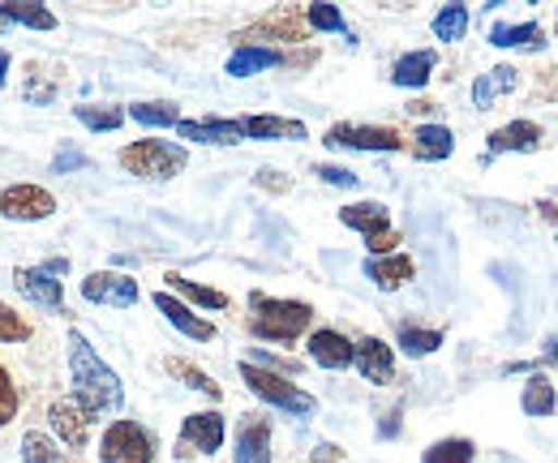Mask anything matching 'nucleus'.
<instances>
[{
  "label": "nucleus",
  "instance_id": "28",
  "mask_svg": "<svg viewBox=\"0 0 558 463\" xmlns=\"http://www.w3.org/2000/svg\"><path fill=\"white\" fill-rule=\"evenodd\" d=\"M520 403H524V412H529V416H550V412H555V403H558L555 387H550L546 378H529Z\"/></svg>",
  "mask_w": 558,
  "mask_h": 463
},
{
  "label": "nucleus",
  "instance_id": "38",
  "mask_svg": "<svg viewBox=\"0 0 558 463\" xmlns=\"http://www.w3.org/2000/svg\"><path fill=\"white\" fill-rule=\"evenodd\" d=\"M17 416V387H13V378L0 369V425H9Z\"/></svg>",
  "mask_w": 558,
  "mask_h": 463
},
{
  "label": "nucleus",
  "instance_id": "29",
  "mask_svg": "<svg viewBox=\"0 0 558 463\" xmlns=\"http://www.w3.org/2000/svg\"><path fill=\"white\" fill-rule=\"evenodd\" d=\"M168 288H177L181 296H190V301H194V305H203V309H223V305H228V296H223V292L203 288V283H190L185 275H168Z\"/></svg>",
  "mask_w": 558,
  "mask_h": 463
},
{
  "label": "nucleus",
  "instance_id": "7",
  "mask_svg": "<svg viewBox=\"0 0 558 463\" xmlns=\"http://www.w3.org/2000/svg\"><path fill=\"white\" fill-rule=\"evenodd\" d=\"M65 263L57 266H22V270H13V283H17V292L22 296H31L35 305H44V309H61L65 305V292H61V275Z\"/></svg>",
  "mask_w": 558,
  "mask_h": 463
},
{
  "label": "nucleus",
  "instance_id": "31",
  "mask_svg": "<svg viewBox=\"0 0 558 463\" xmlns=\"http://www.w3.org/2000/svg\"><path fill=\"white\" fill-rule=\"evenodd\" d=\"M22 460L26 463H70L61 451H57L52 438H44V434H35V429L22 438Z\"/></svg>",
  "mask_w": 558,
  "mask_h": 463
},
{
  "label": "nucleus",
  "instance_id": "42",
  "mask_svg": "<svg viewBox=\"0 0 558 463\" xmlns=\"http://www.w3.org/2000/svg\"><path fill=\"white\" fill-rule=\"evenodd\" d=\"M336 455H340L336 447H318V455H314V463H331V460H336Z\"/></svg>",
  "mask_w": 558,
  "mask_h": 463
},
{
  "label": "nucleus",
  "instance_id": "18",
  "mask_svg": "<svg viewBox=\"0 0 558 463\" xmlns=\"http://www.w3.org/2000/svg\"><path fill=\"white\" fill-rule=\"evenodd\" d=\"M365 279H374L383 292H396V288H404V283L413 279V258H404V254L369 258V263H365Z\"/></svg>",
  "mask_w": 558,
  "mask_h": 463
},
{
  "label": "nucleus",
  "instance_id": "1",
  "mask_svg": "<svg viewBox=\"0 0 558 463\" xmlns=\"http://www.w3.org/2000/svg\"><path fill=\"white\" fill-rule=\"evenodd\" d=\"M70 369H73V391H77V412L86 416V421H99V416H108V412H121V403H125V387H121V378L95 356V348L86 343V334L82 331H70Z\"/></svg>",
  "mask_w": 558,
  "mask_h": 463
},
{
  "label": "nucleus",
  "instance_id": "41",
  "mask_svg": "<svg viewBox=\"0 0 558 463\" xmlns=\"http://www.w3.org/2000/svg\"><path fill=\"white\" fill-rule=\"evenodd\" d=\"M400 429V412H387V421H383V438H391Z\"/></svg>",
  "mask_w": 558,
  "mask_h": 463
},
{
  "label": "nucleus",
  "instance_id": "2",
  "mask_svg": "<svg viewBox=\"0 0 558 463\" xmlns=\"http://www.w3.org/2000/svg\"><path fill=\"white\" fill-rule=\"evenodd\" d=\"M250 309H254V318H250L254 334L258 339H276V343H292L296 334L310 327V318H314L310 305H301V301H271L263 292L250 296Z\"/></svg>",
  "mask_w": 558,
  "mask_h": 463
},
{
  "label": "nucleus",
  "instance_id": "10",
  "mask_svg": "<svg viewBox=\"0 0 558 463\" xmlns=\"http://www.w3.org/2000/svg\"><path fill=\"white\" fill-rule=\"evenodd\" d=\"M352 365H356L361 378L374 382V387H383V382L396 378V356H391V348H387L383 339H374V334H365L361 343H352Z\"/></svg>",
  "mask_w": 558,
  "mask_h": 463
},
{
  "label": "nucleus",
  "instance_id": "36",
  "mask_svg": "<svg viewBox=\"0 0 558 463\" xmlns=\"http://www.w3.org/2000/svg\"><path fill=\"white\" fill-rule=\"evenodd\" d=\"M310 26L314 31H344V13L336 9V4H310Z\"/></svg>",
  "mask_w": 558,
  "mask_h": 463
},
{
  "label": "nucleus",
  "instance_id": "40",
  "mask_svg": "<svg viewBox=\"0 0 558 463\" xmlns=\"http://www.w3.org/2000/svg\"><path fill=\"white\" fill-rule=\"evenodd\" d=\"M82 163H86V155H77V150L65 146V150L57 155V163H52V176H61V172H70V168H82Z\"/></svg>",
  "mask_w": 558,
  "mask_h": 463
},
{
  "label": "nucleus",
  "instance_id": "4",
  "mask_svg": "<svg viewBox=\"0 0 558 463\" xmlns=\"http://www.w3.org/2000/svg\"><path fill=\"white\" fill-rule=\"evenodd\" d=\"M340 219L369 241V258H387V254L400 245V236H396L391 215H387V206H383V202H352V206L340 210Z\"/></svg>",
  "mask_w": 558,
  "mask_h": 463
},
{
  "label": "nucleus",
  "instance_id": "15",
  "mask_svg": "<svg viewBox=\"0 0 558 463\" xmlns=\"http://www.w3.org/2000/svg\"><path fill=\"white\" fill-rule=\"evenodd\" d=\"M310 356L323 369H349L352 365V343L340 331H318L310 334Z\"/></svg>",
  "mask_w": 558,
  "mask_h": 463
},
{
  "label": "nucleus",
  "instance_id": "35",
  "mask_svg": "<svg viewBox=\"0 0 558 463\" xmlns=\"http://www.w3.org/2000/svg\"><path fill=\"white\" fill-rule=\"evenodd\" d=\"M168 369L177 374V378H185L194 391H203V395H210V399H219V387L210 382L203 369H194V365H185V361H168Z\"/></svg>",
  "mask_w": 558,
  "mask_h": 463
},
{
  "label": "nucleus",
  "instance_id": "37",
  "mask_svg": "<svg viewBox=\"0 0 558 463\" xmlns=\"http://www.w3.org/2000/svg\"><path fill=\"white\" fill-rule=\"evenodd\" d=\"M0 339H4V343H22V339H31V327H26L9 305H0Z\"/></svg>",
  "mask_w": 558,
  "mask_h": 463
},
{
  "label": "nucleus",
  "instance_id": "32",
  "mask_svg": "<svg viewBox=\"0 0 558 463\" xmlns=\"http://www.w3.org/2000/svg\"><path fill=\"white\" fill-rule=\"evenodd\" d=\"M73 117H77L86 130H95V133L121 130V121H125V112H121V108H73Z\"/></svg>",
  "mask_w": 558,
  "mask_h": 463
},
{
  "label": "nucleus",
  "instance_id": "20",
  "mask_svg": "<svg viewBox=\"0 0 558 463\" xmlns=\"http://www.w3.org/2000/svg\"><path fill=\"white\" fill-rule=\"evenodd\" d=\"M86 416L77 412V403H70V399H61V403H52V429L65 438V447H82L86 442Z\"/></svg>",
  "mask_w": 558,
  "mask_h": 463
},
{
  "label": "nucleus",
  "instance_id": "21",
  "mask_svg": "<svg viewBox=\"0 0 558 463\" xmlns=\"http://www.w3.org/2000/svg\"><path fill=\"white\" fill-rule=\"evenodd\" d=\"M456 150V137L442 125H421L417 137H413V155L417 159H447Z\"/></svg>",
  "mask_w": 558,
  "mask_h": 463
},
{
  "label": "nucleus",
  "instance_id": "22",
  "mask_svg": "<svg viewBox=\"0 0 558 463\" xmlns=\"http://www.w3.org/2000/svg\"><path fill=\"white\" fill-rule=\"evenodd\" d=\"M241 130L245 137H292V142L305 137L301 121H283V117H250V121H241Z\"/></svg>",
  "mask_w": 558,
  "mask_h": 463
},
{
  "label": "nucleus",
  "instance_id": "6",
  "mask_svg": "<svg viewBox=\"0 0 558 463\" xmlns=\"http://www.w3.org/2000/svg\"><path fill=\"white\" fill-rule=\"evenodd\" d=\"M99 455H104V463H150L155 442H150V434L142 425L117 421V425H108V434L99 442Z\"/></svg>",
  "mask_w": 558,
  "mask_h": 463
},
{
  "label": "nucleus",
  "instance_id": "19",
  "mask_svg": "<svg viewBox=\"0 0 558 463\" xmlns=\"http://www.w3.org/2000/svg\"><path fill=\"white\" fill-rule=\"evenodd\" d=\"M434 65H438V57H434L429 48H421V52H409V57H400V61H396V69H391V82H396V86H409V90H417V86H425V82H429Z\"/></svg>",
  "mask_w": 558,
  "mask_h": 463
},
{
  "label": "nucleus",
  "instance_id": "24",
  "mask_svg": "<svg viewBox=\"0 0 558 463\" xmlns=\"http://www.w3.org/2000/svg\"><path fill=\"white\" fill-rule=\"evenodd\" d=\"M271 65H279V52L245 44V48H236V52H232V61H228V73H232V77H250V73H258V69H271Z\"/></svg>",
  "mask_w": 558,
  "mask_h": 463
},
{
  "label": "nucleus",
  "instance_id": "16",
  "mask_svg": "<svg viewBox=\"0 0 558 463\" xmlns=\"http://www.w3.org/2000/svg\"><path fill=\"white\" fill-rule=\"evenodd\" d=\"M236 463H271V425L245 421L236 434Z\"/></svg>",
  "mask_w": 558,
  "mask_h": 463
},
{
  "label": "nucleus",
  "instance_id": "12",
  "mask_svg": "<svg viewBox=\"0 0 558 463\" xmlns=\"http://www.w3.org/2000/svg\"><path fill=\"white\" fill-rule=\"evenodd\" d=\"M181 447H194L203 455H215L223 447V416L219 412H194V416H185Z\"/></svg>",
  "mask_w": 558,
  "mask_h": 463
},
{
  "label": "nucleus",
  "instance_id": "34",
  "mask_svg": "<svg viewBox=\"0 0 558 463\" xmlns=\"http://www.w3.org/2000/svg\"><path fill=\"white\" fill-rule=\"evenodd\" d=\"M134 121H142V125H177L181 117H177V108L172 103H134Z\"/></svg>",
  "mask_w": 558,
  "mask_h": 463
},
{
  "label": "nucleus",
  "instance_id": "43",
  "mask_svg": "<svg viewBox=\"0 0 558 463\" xmlns=\"http://www.w3.org/2000/svg\"><path fill=\"white\" fill-rule=\"evenodd\" d=\"M4 82H9V52L0 48V86H4Z\"/></svg>",
  "mask_w": 558,
  "mask_h": 463
},
{
  "label": "nucleus",
  "instance_id": "14",
  "mask_svg": "<svg viewBox=\"0 0 558 463\" xmlns=\"http://www.w3.org/2000/svg\"><path fill=\"white\" fill-rule=\"evenodd\" d=\"M177 133L185 142H210V146H232L245 137L241 121H177Z\"/></svg>",
  "mask_w": 558,
  "mask_h": 463
},
{
  "label": "nucleus",
  "instance_id": "30",
  "mask_svg": "<svg viewBox=\"0 0 558 463\" xmlns=\"http://www.w3.org/2000/svg\"><path fill=\"white\" fill-rule=\"evenodd\" d=\"M511 86H515V69L498 65V69H489L486 77H477V86H473V99H477V108H486L489 99L498 95V90H511Z\"/></svg>",
  "mask_w": 558,
  "mask_h": 463
},
{
  "label": "nucleus",
  "instance_id": "3",
  "mask_svg": "<svg viewBox=\"0 0 558 463\" xmlns=\"http://www.w3.org/2000/svg\"><path fill=\"white\" fill-rule=\"evenodd\" d=\"M185 163H190L185 146L155 142V137L134 142V146H125V150H121V168H130L134 176H146V181H168V176H177Z\"/></svg>",
  "mask_w": 558,
  "mask_h": 463
},
{
  "label": "nucleus",
  "instance_id": "27",
  "mask_svg": "<svg viewBox=\"0 0 558 463\" xmlns=\"http://www.w3.org/2000/svg\"><path fill=\"white\" fill-rule=\"evenodd\" d=\"M464 31H469V9H464V4L438 9V17H434V35H438V39L456 44V39H464Z\"/></svg>",
  "mask_w": 558,
  "mask_h": 463
},
{
  "label": "nucleus",
  "instance_id": "26",
  "mask_svg": "<svg viewBox=\"0 0 558 463\" xmlns=\"http://www.w3.org/2000/svg\"><path fill=\"white\" fill-rule=\"evenodd\" d=\"M473 455H477V447L469 438H442L421 455V463H473Z\"/></svg>",
  "mask_w": 558,
  "mask_h": 463
},
{
  "label": "nucleus",
  "instance_id": "9",
  "mask_svg": "<svg viewBox=\"0 0 558 463\" xmlns=\"http://www.w3.org/2000/svg\"><path fill=\"white\" fill-rule=\"evenodd\" d=\"M57 210V202L48 190H39V185H9L4 194H0V215L4 219H22V223H35V219H48Z\"/></svg>",
  "mask_w": 558,
  "mask_h": 463
},
{
  "label": "nucleus",
  "instance_id": "33",
  "mask_svg": "<svg viewBox=\"0 0 558 463\" xmlns=\"http://www.w3.org/2000/svg\"><path fill=\"white\" fill-rule=\"evenodd\" d=\"M400 348H404L409 356H429L434 348H442V334L421 331V327H400Z\"/></svg>",
  "mask_w": 558,
  "mask_h": 463
},
{
  "label": "nucleus",
  "instance_id": "44",
  "mask_svg": "<svg viewBox=\"0 0 558 463\" xmlns=\"http://www.w3.org/2000/svg\"><path fill=\"white\" fill-rule=\"evenodd\" d=\"M550 365H558V343H550Z\"/></svg>",
  "mask_w": 558,
  "mask_h": 463
},
{
  "label": "nucleus",
  "instance_id": "23",
  "mask_svg": "<svg viewBox=\"0 0 558 463\" xmlns=\"http://www.w3.org/2000/svg\"><path fill=\"white\" fill-rule=\"evenodd\" d=\"M4 22L35 26V31H52V26H57V17H52L44 4H31V0H22V4H0V26H4Z\"/></svg>",
  "mask_w": 558,
  "mask_h": 463
},
{
  "label": "nucleus",
  "instance_id": "25",
  "mask_svg": "<svg viewBox=\"0 0 558 463\" xmlns=\"http://www.w3.org/2000/svg\"><path fill=\"white\" fill-rule=\"evenodd\" d=\"M494 48H542V31L537 22H520V26H494L489 31Z\"/></svg>",
  "mask_w": 558,
  "mask_h": 463
},
{
  "label": "nucleus",
  "instance_id": "5",
  "mask_svg": "<svg viewBox=\"0 0 558 463\" xmlns=\"http://www.w3.org/2000/svg\"><path fill=\"white\" fill-rule=\"evenodd\" d=\"M241 378L250 382V391L258 399H267V403H276V407H283V412H292V416H310L318 403H314V395H305V391H296L288 378H279V374H271V369H258L254 361H245L241 365Z\"/></svg>",
  "mask_w": 558,
  "mask_h": 463
},
{
  "label": "nucleus",
  "instance_id": "39",
  "mask_svg": "<svg viewBox=\"0 0 558 463\" xmlns=\"http://www.w3.org/2000/svg\"><path fill=\"white\" fill-rule=\"evenodd\" d=\"M318 176H323L327 185H344V190L356 185V176H352L349 168H331V163H323V168H318Z\"/></svg>",
  "mask_w": 558,
  "mask_h": 463
},
{
  "label": "nucleus",
  "instance_id": "8",
  "mask_svg": "<svg viewBox=\"0 0 558 463\" xmlns=\"http://www.w3.org/2000/svg\"><path fill=\"white\" fill-rule=\"evenodd\" d=\"M82 296L90 305H112V309H130L138 301V283L130 275H117V270H99V275H86L82 279Z\"/></svg>",
  "mask_w": 558,
  "mask_h": 463
},
{
  "label": "nucleus",
  "instance_id": "17",
  "mask_svg": "<svg viewBox=\"0 0 558 463\" xmlns=\"http://www.w3.org/2000/svg\"><path fill=\"white\" fill-rule=\"evenodd\" d=\"M542 146V130L533 121H511L502 130L489 133V155H507V150H537Z\"/></svg>",
  "mask_w": 558,
  "mask_h": 463
},
{
  "label": "nucleus",
  "instance_id": "11",
  "mask_svg": "<svg viewBox=\"0 0 558 463\" xmlns=\"http://www.w3.org/2000/svg\"><path fill=\"white\" fill-rule=\"evenodd\" d=\"M327 146H352V150H400V133L383 125H336L327 133Z\"/></svg>",
  "mask_w": 558,
  "mask_h": 463
},
{
  "label": "nucleus",
  "instance_id": "13",
  "mask_svg": "<svg viewBox=\"0 0 558 463\" xmlns=\"http://www.w3.org/2000/svg\"><path fill=\"white\" fill-rule=\"evenodd\" d=\"M155 309L177 327L181 334H190V339H198V343H207V339H215V327L210 322H203L198 314H190L177 296H168V292H155Z\"/></svg>",
  "mask_w": 558,
  "mask_h": 463
}]
</instances>
